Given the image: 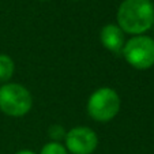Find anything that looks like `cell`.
I'll list each match as a JSON object with an SVG mask.
<instances>
[{
  "mask_svg": "<svg viewBox=\"0 0 154 154\" xmlns=\"http://www.w3.org/2000/svg\"><path fill=\"white\" fill-rule=\"evenodd\" d=\"M17 154H35V153H34V151H32V150H27V149H23V150L18 151Z\"/></svg>",
  "mask_w": 154,
  "mask_h": 154,
  "instance_id": "10",
  "label": "cell"
},
{
  "mask_svg": "<svg viewBox=\"0 0 154 154\" xmlns=\"http://www.w3.org/2000/svg\"><path fill=\"white\" fill-rule=\"evenodd\" d=\"M123 57L135 70H149L154 66V40L149 35H134L124 44Z\"/></svg>",
  "mask_w": 154,
  "mask_h": 154,
  "instance_id": "4",
  "label": "cell"
},
{
  "mask_svg": "<svg viewBox=\"0 0 154 154\" xmlns=\"http://www.w3.org/2000/svg\"><path fill=\"white\" fill-rule=\"evenodd\" d=\"M33 106L32 93L20 83H4L0 87V111L7 116L22 117Z\"/></svg>",
  "mask_w": 154,
  "mask_h": 154,
  "instance_id": "3",
  "label": "cell"
},
{
  "mask_svg": "<svg viewBox=\"0 0 154 154\" xmlns=\"http://www.w3.org/2000/svg\"><path fill=\"white\" fill-rule=\"evenodd\" d=\"M40 154H68V151L60 142H48L42 146Z\"/></svg>",
  "mask_w": 154,
  "mask_h": 154,
  "instance_id": "8",
  "label": "cell"
},
{
  "mask_svg": "<svg viewBox=\"0 0 154 154\" xmlns=\"http://www.w3.org/2000/svg\"><path fill=\"white\" fill-rule=\"evenodd\" d=\"M122 98L112 87H100L87 100V113L94 122L108 123L117 116Z\"/></svg>",
  "mask_w": 154,
  "mask_h": 154,
  "instance_id": "2",
  "label": "cell"
},
{
  "mask_svg": "<svg viewBox=\"0 0 154 154\" xmlns=\"http://www.w3.org/2000/svg\"><path fill=\"white\" fill-rule=\"evenodd\" d=\"M15 71V63L8 55L0 53V83H8Z\"/></svg>",
  "mask_w": 154,
  "mask_h": 154,
  "instance_id": "7",
  "label": "cell"
},
{
  "mask_svg": "<svg viewBox=\"0 0 154 154\" xmlns=\"http://www.w3.org/2000/svg\"><path fill=\"white\" fill-rule=\"evenodd\" d=\"M100 41L104 45L105 49H108L112 53H122L124 48V32L115 23H108L100 32Z\"/></svg>",
  "mask_w": 154,
  "mask_h": 154,
  "instance_id": "6",
  "label": "cell"
},
{
  "mask_svg": "<svg viewBox=\"0 0 154 154\" xmlns=\"http://www.w3.org/2000/svg\"><path fill=\"white\" fill-rule=\"evenodd\" d=\"M64 142L71 154H93L98 146V135L91 128L79 125L67 131Z\"/></svg>",
  "mask_w": 154,
  "mask_h": 154,
  "instance_id": "5",
  "label": "cell"
},
{
  "mask_svg": "<svg viewBox=\"0 0 154 154\" xmlns=\"http://www.w3.org/2000/svg\"><path fill=\"white\" fill-rule=\"evenodd\" d=\"M48 134H49V138L52 139V142H60L66 138V134H67V131L63 128V125L60 124H53L49 127V131H48Z\"/></svg>",
  "mask_w": 154,
  "mask_h": 154,
  "instance_id": "9",
  "label": "cell"
},
{
  "mask_svg": "<svg viewBox=\"0 0 154 154\" xmlns=\"http://www.w3.org/2000/svg\"><path fill=\"white\" fill-rule=\"evenodd\" d=\"M116 19L117 26L124 33L140 35L154 25V4L150 0H123Z\"/></svg>",
  "mask_w": 154,
  "mask_h": 154,
  "instance_id": "1",
  "label": "cell"
}]
</instances>
